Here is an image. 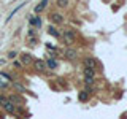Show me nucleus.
I'll return each instance as SVG.
<instances>
[{
	"instance_id": "nucleus-1",
	"label": "nucleus",
	"mask_w": 127,
	"mask_h": 119,
	"mask_svg": "<svg viewBox=\"0 0 127 119\" xmlns=\"http://www.w3.org/2000/svg\"><path fill=\"white\" fill-rule=\"evenodd\" d=\"M64 41H65V45H71V43L75 41V38H76V35H75L73 30H64Z\"/></svg>"
},
{
	"instance_id": "nucleus-2",
	"label": "nucleus",
	"mask_w": 127,
	"mask_h": 119,
	"mask_svg": "<svg viewBox=\"0 0 127 119\" xmlns=\"http://www.w3.org/2000/svg\"><path fill=\"white\" fill-rule=\"evenodd\" d=\"M2 106H3V110L6 111V113H10V114H14V111H16V108H14V103L11 102V100H8V98H5V100L2 102Z\"/></svg>"
},
{
	"instance_id": "nucleus-3",
	"label": "nucleus",
	"mask_w": 127,
	"mask_h": 119,
	"mask_svg": "<svg viewBox=\"0 0 127 119\" xmlns=\"http://www.w3.org/2000/svg\"><path fill=\"white\" fill-rule=\"evenodd\" d=\"M94 75H95L94 68H84V83H86V84H92Z\"/></svg>"
},
{
	"instance_id": "nucleus-4",
	"label": "nucleus",
	"mask_w": 127,
	"mask_h": 119,
	"mask_svg": "<svg viewBox=\"0 0 127 119\" xmlns=\"http://www.w3.org/2000/svg\"><path fill=\"white\" fill-rule=\"evenodd\" d=\"M84 67H86V68H94V70H95L97 62H95L92 57H86V59H84Z\"/></svg>"
},
{
	"instance_id": "nucleus-5",
	"label": "nucleus",
	"mask_w": 127,
	"mask_h": 119,
	"mask_svg": "<svg viewBox=\"0 0 127 119\" xmlns=\"http://www.w3.org/2000/svg\"><path fill=\"white\" fill-rule=\"evenodd\" d=\"M49 18H51V21H53L54 24H62V22H64V18H62L59 13H53Z\"/></svg>"
},
{
	"instance_id": "nucleus-6",
	"label": "nucleus",
	"mask_w": 127,
	"mask_h": 119,
	"mask_svg": "<svg viewBox=\"0 0 127 119\" xmlns=\"http://www.w3.org/2000/svg\"><path fill=\"white\" fill-rule=\"evenodd\" d=\"M65 57H67V59H70V60L76 59V51L71 49V48H67V49H65Z\"/></svg>"
},
{
	"instance_id": "nucleus-7",
	"label": "nucleus",
	"mask_w": 127,
	"mask_h": 119,
	"mask_svg": "<svg viewBox=\"0 0 127 119\" xmlns=\"http://www.w3.org/2000/svg\"><path fill=\"white\" fill-rule=\"evenodd\" d=\"M78 100L79 102H87L89 100V92H87V90H81V92L78 94Z\"/></svg>"
},
{
	"instance_id": "nucleus-8",
	"label": "nucleus",
	"mask_w": 127,
	"mask_h": 119,
	"mask_svg": "<svg viewBox=\"0 0 127 119\" xmlns=\"http://www.w3.org/2000/svg\"><path fill=\"white\" fill-rule=\"evenodd\" d=\"M33 65H35V68H37L38 71H43V70L46 68V63L43 62V60H40V59H38V60H35V62H33Z\"/></svg>"
},
{
	"instance_id": "nucleus-9",
	"label": "nucleus",
	"mask_w": 127,
	"mask_h": 119,
	"mask_svg": "<svg viewBox=\"0 0 127 119\" xmlns=\"http://www.w3.org/2000/svg\"><path fill=\"white\" fill-rule=\"evenodd\" d=\"M29 22L32 24V26L41 27V19H40V18H35V16H30V18H29Z\"/></svg>"
},
{
	"instance_id": "nucleus-10",
	"label": "nucleus",
	"mask_w": 127,
	"mask_h": 119,
	"mask_svg": "<svg viewBox=\"0 0 127 119\" xmlns=\"http://www.w3.org/2000/svg\"><path fill=\"white\" fill-rule=\"evenodd\" d=\"M46 3H48V0H41V2L38 3L37 6H35V13H41L43 10H45V6H46Z\"/></svg>"
},
{
	"instance_id": "nucleus-11",
	"label": "nucleus",
	"mask_w": 127,
	"mask_h": 119,
	"mask_svg": "<svg viewBox=\"0 0 127 119\" xmlns=\"http://www.w3.org/2000/svg\"><path fill=\"white\" fill-rule=\"evenodd\" d=\"M24 5H26V3H21V5H18V6H16L14 10H13V11H11V13H10V16H8V18H6V22H10V21H11V18H13V16L16 14V11H19V10H21V8H22Z\"/></svg>"
},
{
	"instance_id": "nucleus-12",
	"label": "nucleus",
	"mask_w": 127,
	"mask_h": 119,
	"mask_svg": "<svg viewBox=\"0 0 127 119\" xmlns=\"http://www.w3.org/2000/svg\"><path fill=\"white\" fill-rule=\"evenodd\" d=\"M48 32H49V35H53V37H56V38H59V37H61V33H59V30L56 29V27H53V26H51L49 29H48Z\"/></svg>"
},
{
	"instance_id": "nucleus-13",
	"label": "nucleus",
	"mask_w": 127,
	"mask_h": 119,
	"mask_svg": "<svg viewBox=\"0 0 127 119\" xmlns=\"http://www.w3.org/2000/svg\"><path fill=\"white\" fill-rule=\"evenodd\" d=\"M32 62V56L30 54H24L22 56V63L24 65H27V63H30Z\"/></svg>"
},
{
	"instance_id": "nucleus-14",
	"label": "nucleus",
	"mask_w": 127,
	"mask_h": 119,
	"mask_svg": "<svg viewBox=\"0 0 127 119\" xmlns=\"http://www.w3.org/2000/svg\"><path fill=\"white\" fill-rule=\"evenodd\" d=\"M46 65L49 67V68H53V70H54V68H57V62H56L54 59H49V60L46 62Z\"/></svg>"
},
{
	"instance_id": "nucleus-15",
	"label": "nucleus",
	"mask_w": 127,
	"mask_h": 119,
	"mask_svg": "<svg viewBox=\"0 0 127 119\" xmlns=\"http://www.w3.org/2000/svg\"><path fill=\"white\" fill-rule=\"evenodd\" d=\"M67 5H68V0H57V6H61V8H65Z\"/></svg>"
},
{
	"instance_id": "nucleus-16",
	"label": "nucleus",
	"mask_w": 127,
	"mask_h": 119,
	"mask_svg": "<svg viewBox=\"0 0 127 119\" xmlns=\"http://www.w3.org/2000/svg\"><path fill=\"white\" fill-rule=\"evenodd\" d=\"M16 56H18V53H16V51H11V53L8 54V57H10V59H14Z\"/></svg>"
}]
</instances>
